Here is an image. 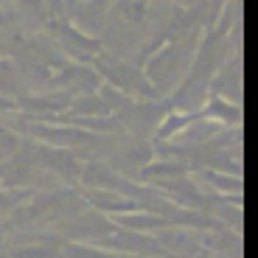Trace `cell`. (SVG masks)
Returning <instances> with one entry per match:
<instances>
[{"label": "cell", "mask_w": 258, "mask_h": 258, "mask_svg": "<svg viewBox=\"0 0 258 258\" xmlns=\"http://www.w3.org/2000/svg\"><path fill=\"white\" fill-rule=\"evenodd\" d=\"M200 39H202V34H191V37L163 42V45L143 62V73H146L149 84L155 87L157 98L171 96V93L177 90V84L185 79Z\"/></svg>", "instance_id": "1"}, {"label": "cell", "mask_w": 258, "mask_h": 258, "mask_svg": "<svg viewBox=\"0 0 258 258\" xmlns=\"http://www.w3.org/2000/svg\"><path fill=\"white\" fill-rule=\"evenodd\" d=\"M90 68L101 76V82L112 84L115 90L126 93L129 98L135 101H149V98H157L155 87L149 84L143 68H138L132 59H123V56H112V53L101 51L96 59L90 62Z\"/></svg>", "instance_id": "2"}, {"label": "cell", "mask_w": 258, "mask_h": 258, "mask_svg": "<svg viewBox=\"0 0 258 258\" xmlns=\"http://www.w3.org/2000/svg\"><path fill=\"white\" fill-rule=\"evenodd\" d=\"M45 34L56 42V48L64 53V59L79 62V64H90L93 59L104 51L101 42H98V37H90V34L79 31L71 20H64V17H51L48 20Z\"/></svg>", "instance_id": "3"}, {"label": "cell", "mask_w": 258, "mask_h": 258, "mask_svg": "<svg viewBox=\"0 0 258 258\" xmlns=\"http://www.w3.org/2000/svg\"><path fill=\"white\" fill-rule=\"evenodd\" d=\"M211 93L225 98V101L239 104V98H241V56L239 53H233L216 71V76L211 79Z\"/></svg>", "instance_id": "4"}, {"label": "cell", "mask_w": 258, "mask_h": 258, "mask_svg": "<svg viewBox=\"0 0 258 258\" xmlns=\"http://www.w3.org/2000/svg\"><path fill=\"white\" fill-rule=\"evenodd\" d=\"M121 222L132 230H152V227H163L166 222L160 216H149V213H138V216H121Z\"/></svg>", "instance_id": "5"}, {"label": "cell", "mask_w": 258, "mask_h": 258, "mask_svg": "<svg viewBox=\"0 0 258 258\" xmlns=\"http://www.w3.org/2000/svg\"><path fill=\"white\" fill-rule=\"evenodd\" d=\"M138 9H143V12H149V6H152V0H132Z\"/></svg>", "instance_id": "6"}]
</instances>
